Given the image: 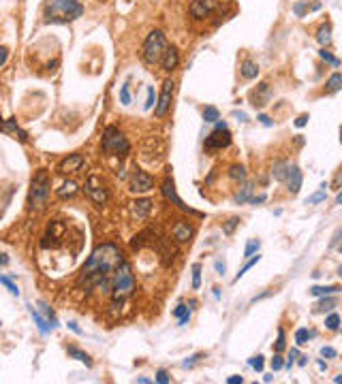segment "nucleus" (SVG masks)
Wrapping results in <instances>:
<instances>
[{
    "label": "nucleus",
    "instance_id": "obj_37",
    "mask_svg": "<svg viewBox=\"0 0 342 384\" xmlns=\"http://www.w3.org/2000/svg\"><path fill=\"white\" fill-rule=\"evenodd\" d=\"M201 286V265L199 263H195L192 265V288H199Z\"/></svg>",
    "mask_w": 342,
    "mask_h": 384
},
{
    "label": "nucleus",
    "instance_id": "obj_40",
    "mask_svg": "<svg viewBox=\"0 0 342 384\" xmlns=\"http://www.w3.org/2000/svg\"><path fill=\"white\" fill-rule=\"evenodd\" d=\"M0 284H2V286H7V290H9L11 295H15V297L19 295V288L13 284V280H11V278H4V275H0Z\"/></svg>",
    "mask_w": 342,
    "mask_h": 384
},
{
    "label": "nucleus",
    "instance_id": "obj_30",
    "mask_svg": "<svg viewBox=\"0 0 342 384\" xmlns=\"http://www.w3.org/2000/svg\"><path fill=\"white\" fill-rule=\"evenodd\" d=\"M229 177H231L233 182H244L246 180L244 165H231V167H229Z\"/></svg>",
    "mask_w": 342,
    "mask_h": 384
},
{
    "label": "nucleus",
    "instance_id": "obj_10",
    "mask_svg": "<svg viewBox=\"0 0 342 384\" xmlns=\"http://www.w3.org/2000/svg\"><path fill=\"white\" fill-rule=\"evenodd\" d=\"M84 192L88 194L90 199L96 203V205H103L105 201H107V188L103 186V184L99 182V177H94V175H90L88 180H86V184H84Z\"/></svg>",
    "mask_w": 342,
    "mask_h": 384
},
{
    "label": "nucleus",
    "instance_id": "obj_47",
    "mask_svg": "<svg viewBox=\"0 0 342 384\" xmlns=\"http://www.w3.org/2000/svg\"><path fill=\"white\" fill-rule=\"evenodd\" d=\"M156 105V94H154V88H148V100H146V109H152Z\"/></svg>",
    "mask_w": 342,
    "mask_h": 384
},
{
    "label": "nucleus",
    "instance_id": "obj_26",
    "mask_svg": "<svg viewBox=\"0 0 342 384\" xmlns=\"http://www.w3.org/2000/svg\"><path fill=\"white\" fill-rule=\"evenodd\" d=\"M173 316L178 318L180 327H184V324H188V320H190V312H188V305L180 303V305H178V307H175V310H173Z\"/></svg>",
    "mask_w": 342,
    "mask_h": 384
},
{
    "label": "nucleus",
    "instance_id": "obj_1",
    "mask_svg": "<svg viewBox=\"0 0 342 384\" xmlns=\"http://www.w3.org/2000/svg\"><path fill=\"white\" fill-rule=\"evenodd\" d=\"M122 261L124 256L116 243H103V246L94 248L82 269L79 284H86V288L90 290H109L114 269Z\"/></svg>",
    "mask_w": 342,
    "mask_h": 384
},
{
    "label": "nucleus",
    "instance_id": "obj_60",
    "mask_svg": "<svg viewBox=\"0 0 342 384\" xmlns=\"http://www.w3.org/2000/svg\"><path fill=\"white\" fill-rule=\"evenodd\" d=\"M0 265H2V267H4V265H9V256L4 252H0Z\"/></svg>",
    "mask_w": 342,
    "mask_h": 384
},
{
    "label": "nucleus",
    "instance_id": "obj_53",
    "mask_svg": "<svg viewBox=\"0 0 342 384\" xmlns=\"http://www.w3.org/2000/svg\"><path fill=\"white\" fill-rule=\"evenodd\" d=\"M306 124H308V116H306V113H304V116H299L297 120H295V126H297V128L306 126Z\"/></svg>",
    "mask_w": 342,
    "mask_h": 384
},
{
    "label": "nucleus",
    "instance_id": "obj_32",
    "mask_svg": "<svg viewBox=\"0 0 342 384\" xmlns=\"http://www.w3.org/2000/svg\"><path fill=\"white\" fill-rule=\"evenodd\" d=\"M39 307L43 310V314H45V318H47V322L51 324V329H56L58 327V318H56V314H53V310L45 303V301H39Z\"/></svg>",
    "mask_w": 342,
    "mask_h": 384
},
{
    "label": "nucleus",
    "instance_id": "obj_28",
    "mask_svg": "<svg viewBox=\"0 0 342 384\" xmlns=\"http://www.w3.org/2000/svg\"><path fill=\"white\" fill-rule=\"evenodd\" d=\"M340 88H342V75L340 73H334L327 79V83H325V90H327L329 94H334V92H338Z\"/></svg>",
    "mask_w": 342,
    "mask_h": 384
},
{
    "label": "nucleus",
    "instance_id": "obj_45",
    "mask_svg": "<svg viewBox=\"0 0 342 384\" xmlns=\"http://www.w3.org/2000/svg\"><path fill=\"white\" fill-rule=\"evenodd\" d=\"M282 367H285V361H282L280 352H276V354H274V359H272V369L278 371V369H282Z\"/></svg>",
    "mask_w": 342,
    "mask_h": 384
},
{
    "label": "nucleus",
    "instance_id": "obj_59",
    "mask_svg": "<svg viewBox=\"0 0 342 384\" xmlns=\"http://www.w3.org/2000/svg\"><path fill=\"white\" fill-rule=\"evenodd\" d=\"M297 359H299V361H297V365H299V367H304V365L308 363V356H304V354H297Z\"/></svg>",
    "mask_w": 342,
    "mask_h": 384
},
{
    "label": "nucleus",
    "instance_id": "obj_46",
    "mask_svg": "<svg viewBox=\"0 0 342 384\" xmlns=\"http://www.w3.org/2000/svg\"><path fill=\"white\" fill-rule=\"evenodd\" d=\"M336 350L331 348V346H323V348H321V356H323V359H336Z\"/></svg>",
    "mask_w": 342,
    "mask_h": 384
},
{
    "label": "nucleus",
    "instance_id": "obj_21",
    "mask_svg": "<svg viewBox=\"0 0 342 384\" xmlns=\"http://www.w3.org/2000/svg\"><path fill=\"white\" fill-rule=\"evenodd\" d=\"M239 73H242L244 79H255L256 75H259V67H256L253 60H244L242 62V68H239Z\"/></svg>",
    "mask_w": 342,
    "mask_h": 384
},
{
    "label": "nucleus",
    "instance_id": "obj_33",
    "mask_svg": "<svg viewBox=\"0 0 342 384\" xmlns=\"http://www.w3.org/2000/svg\"><path fill=\"white\" fill-rule=\"evenodd\" d=\"M312 331H308V329H297L295 331V344L297 346H304V344H308V339L312 337Z\"/></svg>",
    "mask_w": 342,
    "mask_h": 384
},
{
    "label": "nucleus",
    "instance_id": "obj_13",
    "mask_svg": "<svg viewBox=\"0 0 342 384\" xmlns=\"http://www.w3.org/2000/svg\"><path fill=\"white\" fill-rule=\"evenodd\" d=\"M82 167H84V156L82 154H71L64 160H60L58 173H60V175H68V173H77Z\"/></svg>",
    "mask_w": 342,
    "mask_h": 384
},
{
    "label": "nucleus",
    "instance_id": "obj_54",
    "mask_svg": "<svg viewBox=\"0 0 342 384\" xmlns=\"http://www.w3.org/2000/svg\"><path fill=\"white\" fill-rule=\"evenodd\" d=\"M242 382H244L242 376H229L227 378V384H242Z\"/></svg>",
    "mask_w": 342,
    "mask_h": 384
},
{
    "label": "nucleus",
    "instance_id": "obj_29",
    "mask_svg": "<svg viewBox=\"0 0 342 384\" xmlns=\"http://www.w3.org/2000/svg\"><path fill=\"white\" fill-rule=\"evenodd\" d=\"M250 194H253V184H244L242 190H239V192L233 197V201L238 203V205H242V203H246V201L250 199Z\"/></svg>",
    "mask_w": 342,
    "mask_h": 384
},
{
    "label": "nucleus",
    "instance_id": "obj_51",
    "mask_svg": "<svg viewBox=\"0 0 342 384\" xmlns=\"http://www.w3.org/2000/svg\"><path fill=\"white\" fill-rule=\"evenodd\" d=\"M265 201H267L265 194H259V197H250L248 199V203H253V205H261V203H265Z\"/></svg>",
    "mask_w": 342,
    "mask_h": 384
},
{
    "label": "nucleus",
    "instance_id": "obj_48",
    "mask_svg": "<svg viewBox=\"0 0 342 384\" xmlns=\"http://www.w3.org/2000/svg\"><path fill=\"white\" fill-rule=\"evenodd\" d=\"M171 380V378H169V374H167V369H158L156 371V382L158 384H167Z\"/></svg>",
    "mask_w": 342,
    "mask_h": 384
},
{
    "label": "nucleus",
    "instance_id": "obj_2",
    "mask_svg": "<svg viewBox=\"0 0 342 384\" xmlns=\"http://www.w3.org/2000/svg\"><path fill=\"white\" fill-rule=\"evenodd\" d=\"M84 15V4L79 0H47L45 21L47 24H68Z\"/></svg>",
    "mask_w": 342,
    "mask_h": 384
},
{
    "label": "nucleus",
    "instance_id": "obj_41",
    "mask_svg": "<svg viewBox=\"0 0 342 384\" xmlns=\"http://www.w3.org/2000/svg\"><path fill=\"white\" fill-rule=\"evenodd\" d=\"M120 102L122 105H131V85L124 83L120 88Z\"/></svg>",
    "mask_w": 342,
    "mask_h": 384
},
{
    "label": "nucleus",
    "instance_id": "obj_19",
    "mask_svg": "<svg viewBox=\"0 0 342 384\" xmlns=\"http://www.w3.org/2000/svg\"><path fill=\"white\" fill-rule=\"evenodd\" d=\"M67 352H68V356H73V359H77V361H82V363H86V367H92V359H90V354L84 352V350H79L77 346H68Z\"/></svg>",
    "mask_w": 342,
    "mask_h": 384
},
{
    "label": "nucleus",
    "instance_id": "obj_24",
    "mask_svg": "<svg viewBox=\"0 0 342 384\" xmlns=\"http://www.w3.org/2000/svg\"><path fill=\"white\" fill-rule=\"evenodd\" d=\"M340 293V286H312L310 295L312 297H325V295H336Z\"/></svg>",
    "mask_w": 342,
    "mask_h": 384
},
{
    "label": "nucleus",
    "instance_id": "obj_12",
    "mask_svg": "<svg viewBox=\"0 0 342 384\" xmlns=\"http://www.w3.org/2000/svg\"><path fill=\"white\" fill-rule=\"evenodd\" d=\"M218 7V0H192L190 2V15L195 19H205L212 15Z\"/></svg>",
    "mask_w": 342,
    "mask_h": 384
},
{
    "label": "nucleus",
    "instance_id": "obj_44",
    "mask_svg": "<svg viewBox=\"0 0 342 384\" xmlns=\"http://www.w3.org/2000/svg\"><path fill=\"white\" fill-rule=\"evenodd\" d=\"M248 365L253 367V369L261 371V369H263V356H261V354H256V356H253V359H248Z\"/></svg>",
    "mask_w": 342,
    "mask_h": 384
},
{
    "label": "nucleus",
    "instance_id": "obj_7",
    "mask_svg": "<svg viewBox=\"0 0 342 384\" xmlns=\"http://www.w3.org/2000/svg\"><path fill=\"white\" fill-rule=\"evenodd\" d=\"M160 192H163V197L167 199L169 203H173L178 209H182V212L192 214V216H203L201 212H197V209L188 207V205H186V203L178 197V192H175V184H173V180H171V177H165V180H163V184H160Z\"/></svg>",
    "mask_w": 342,
    "mask_h": 384
},
{
    "label": "nucleus",
    "instance_id": "obj_25",
    "mask_svg": "<svg viewBox=\"0 0 342 384\" xmlns=\"http://www.w3.org/2000/svg\"><path fill=\"white\" fill-rule=\"evenodd\" d=\"M287 169H289V162H285V160H278V162H274V167H272V175H274V180H278V182H285Z\"/></svg>",
    "mask_w": 342,
    "mask_h": 384
},
{
    "label": "nucleus",
    "instance_id": "obj_4",
    "mask_svg": "<svg viewBox=\"0 0 342 384\" xmlns=\"http://www.w3.org/2000/svg\"><path fill=\"white\" fill-rule=\"evenodd\" d=\"M101 150L107 156H126L131 152V143L116 126H107L103 131V139H101Z\"/></svg>",
    "mask_w": 342,
    "mask_h": 384
},
{
    "label": "nucleus",
    "instance_id": "obj_23",
    "mask_svg": "<svg viewBox=\"0 0 342 384\" xmlns=\"http://www.w3.org/2000/svg\"><path fill=\"white\" fill-rule=\"evenodd\" d=\"M336 305H338V299H334L331 295H325L323 299L314 305V312H329V310H334Z\"/></svg>",
    "mask_w": 342,
    "mask_h": 384
},
{
    "label": "nucleus",
    "instance_id": "obj_50",
    "mask_svg": "<svg viewBox=\"0 0 342 384\" xmlns=\"http://www.w3.org/2000/svg\"><path fill=\"white\" fill-rule=\"evenodd\" d=\"M201 356H203L201 352H197V354H192V356H188V359H186V361H184V363H182V365H184V367H192V365H195V363H197V361H199V359H201Z\"/></svg>",
    "mask_w": 342,
    "mask_h": 384
},
{
    "label": "nucleus",
    "instance_id": "obj_20",
    "mask_svg": "<svg viewBox=\"0 0 342 384\" xmlns=\"http://www.w3.org/2000/svg\"><path fill=\"white\" fill-rule=\"evenodd\" d=\"M28 310H30V314H32V318H34V322H36V327H39V331H41L43 335L50 333V331H51V324L47 322V318H43L41 314L34 310V307H28Z\"/></svg>",
    "mask_w": 342,
    "mask_h": 384
},
{
    "label": "nucleus",
    "instance_id": "obj_55",
    "mask_svg": "<svg viewBox=\"0 0 342 384\" xmlns=\"http://www.w3.org/2000/svg\"><path fill=\"white\" fill-rule=\"evenodd\" d=\"M216 271H218V275H224V271H227V265H224L222 261H216Z\"/></svg>",
    "mask_w": 342,
    "mask_h": 384
},
{
    "label": "nucleus",
    "instance_id": "obj_36",
    "mask_svg": "<svg viewBox=\"0 0 342 384\" xmlns=\"http://www.w3.org/2000/svg\"><path fill=\"white\" fill-rule=\"evenodd\" d=\"M203 120L205 122H216V120H221V113H218V109L216 107H205V109H203Z\"/></svg>",
    "mask_w": 342,
    "mask_h": 384
},
{
    "label": "nucleus",
    "instance_id": "obj_17",
    "mask_svg": "<svg viewBox=\"0 0 342 384\" xmlns=\"http://www.w3.org/2000/svg\"><path fill=\"white\" fill-rule=\"evenodd\" d=\"M152 212V201L150 199H139V201L133 203V214L137 216V218H148V214Z\"/></svg>",
    "mask_w": 342,
    "mask_h": 384
},
{
    "label": "nucleus",
    "instance_id": "obj_39",
    "mask_svg": "<svg viewBox=\"0 0 342 384\" xmlns=\"http://www.w3.org/2000/svg\"><path fill=\"white\" fill-rule=\"evenodd\" d=\"M319 56H321V58H323V60H325V62H329V64H331V67H336V68H338V67H340V60H338V58H334V56H331V53H329L327 50H325V47H321V51H319Z\"/></svg>",
    "mask_w": 342,
    "mask_h": 384
},
{
    "label": "nucleus",
    "instance_id": "obj_49",
    "mask_svg": "<svg viewBox=\"0 0 342 384\" xmlns=\"http://www.w3.org/2000/svg\"><path fill=\"white\" fill-rule=\"evenodd\" d=\"M293 11H295L297 17H304V15H306V2H295V7H293Z\"/></svg>",
    "mask_w": 342,
    "mask_h": 384
},
{
    "label": "nucleus",
    "instance_id": "obj_58",
    "mask_svg": "<svg viewBox=\"0 0 342 384\" xmlns=\"http://www.w3.org/2000/svg\"><path fill=\"white\" fill-rule=\"evenodd\" d=\"M340 237H342V231L338 229V231H336V235H334V239H331V248H336V246H338V241H340Z\"/></svg>",
    "mask_w": 342,
    "mask_h": 384
},
{
    "label": "nucleus",
    "instance_id": "obj_52",
    "mask_svg": "<svg viewBox=\"0 0 342 384\" xmlns=\"http://www.w3.org/2000/svg\"><path fill=\"white\" fill-rule=\"evenodd\" d=\"M7 58H9V50L7 47H0V67L7 62Z\"/></svg>",
    "mask_w": 342,
    "mask_h": 384
},
{
    "label": "nucleus",
    "instance_id": "obj_16",
    "mask_svg": "<svg viewBox=\"0 0 342 384\" xmlns=\"http://www.w3.org/2000/svg\"><path fill=\"white\" fill-rule=\"evenodd\" d=\"M192 235H195V229H192L188 222H184V220H178V222H175V226H173V239L178 241V243L190 241Z\"/></svg>",
    "mask_w": 342,
    "mask_h": 384
},
{
    "label": "nucleus",
    "instance_id": "obj_62",
    "mask_svg": "<svg viewBox=\"0 0 342 384\" xmlns=\"http://www.w3.org/2000/svg\"><path fill=\"white\" fill-rule=\"evenodd\" d=\"M137 382H139V384H148V382H150V378H143V376H139V378H137Z\"/></svg>",
    "mask_w": 342,
    "mask_h": 384
},
{
    "label": "nucleus",
    "instance_id": "obj_42",
    "mask_svg": "<svg viewBox=\"0 0 342 384\" xmlns=\"http://www.w3.org/2000/svg\"><path fill=\"white\" fill-rule=\"evenodd\" d=\"M287 348V342H285V331L282 329H278V339L274 344V352H282V350Z\"/></svg>",
    "mask_w": 342,
    "mask_h": 384
},
{
    "label": "nucleus",
    "instance_id": "obj_8",
    "mask_svg": "<svg viewBox=\"0 0 342 384\" xmlns=\"http://www.w3.org/2000/svg\"><path fill=\"white\" fill-rule=\"evenodd\" d=\"M205 150H224V148H229L231 145V133L227 131V126H222V128H214V131L207 134L205 137Z\"/></svg>",
    "mask_w": 342,
    "mask_h": 384
},
{
    "label": "nucleus",
    "instance_id": "obj_18",
    "mask_svg": "<svg viewBox=\"0 0 342 384\" xmlns=\"http://www.w3.org/2000/svg\"><path fill=\"white\" fill-rule=\"evenodd\" d=\"M267 96H270V83H259V88L253 92V105L255 107L265 105Z\"/></svg>",
    "mask_w": 342,
    "mask_h": 384
},
{
    "label": "nucleus",
    "instance_id": "obj_35",
    "mask_svg": "<svg viewBox=\"0 0 342 384\" xmlns=\"http://www.w3.org/2000/svg\"><path fill=\"white\" fill-rule=\"evenodd\" d=\"M259 261H261V256H259V254H256V256H255V254H253V256H250V261H246V263H244V267H242V269H239V273H238V275H235V282H239V278H242V275H244L246 271H248V269H250V267H255V265H256V263H259Z\"/></svg>",
    "mask_w": 342,
    "mask_h": 384
},
{
    "label": "nucleus",
    "instance_id": "obj_11",
    "mask_svg": "<svg viewBox=\"0 0 342 384\" xmlns=\"http://www.w3.org/2000/svg\"><path fill=\"white\" fill-rule=\"evenodd\" d=\"M128 186H131L133 192H148L154 188V177L150 175V173L141 171V169H135L131 175V180H128Z\"/></svg>",
    "mask_w": 342,
    "mask_h": 384
},
{
    "label": "nucleus",
    "instance_id": "obj_15",
    "mask_svg": "<svg viewBox=\"0 0 342 384\" xmlns=\"http://www.w3.org/2000/svg\"><path fill=\"white\" fill-rule=\"evenodd\" d=\"M160 68L163 71H173L175 67L180 64V53H178V50H175L173 45H167V50H165V53H163V58H160Z\"/></svg>",
    "mask_w": 342,
    "mask_h": 384
},
{
    "label": "nucleus",
    "instance_id": "obj_9",
    "mask_svg": "<svg viewBox=\"0 0 342 384\" xmlns=\"http://www.w3.org/2000/svg\"><path fill=\"white\" fill-rule=\"evenodd\" d=\"M173 92H175V83L171 79H165L163 81V90H160V96H158L156 105H154V113H156V117H163L165 113L169 111L171 99H173Z\"/></svg>",
    "mask_w": 342,
    "mask_h": 384
},
{
    "label": "nucleus",
    "instance_id": "obj_14",
    "mask_svg": "<svg viewBox=\"0 0 342 384\" xmlns=\"http://www.w3.org/2000/svg\"><path fill=\"white\" fill-rule=\"evenodd\" d=\"M285 184L291 194H297L299 188H302V171H299L297 165H289L287 175H285Z\"/></svg>",
    "mask_w": 342,
    "mask_h": 384
},
{
    "label": "nucleus",
    "instance_id": "obj_31",
    "mask_svg": "<svg viewBox=\"0 0 342 384\" xmlns=\"http://www.w3.org/2000/svg\"><path fill=\"white\" fill-rule=\"evenodd\" d=\"M325 192H327V182H325V184H321V186H319V190H317V192L312 194V197L308 199V201H306V205H317V203H323V201H325Z\"/></svg>",
    "mask_w": 342,
    "mask_h": 384
},
{
    "label": "nucleus",
    "instance_id": "obj_38",
    "mask_svg": "<svg viewBox=\"0 0 342 384\" xmlns=\"http://www.w3.org/2000/svg\"><path fill=\"white\" fill-rule=\"evenodd\" d=\"M259 248H261V241H259V239H250L248 243H246L244 256H246V258H248V256H253L255 252H259Z\"/></svg>",
    "mask_w": 342,
    "mask_h": 384
},
{
    "label": "nucleus",
    "instance_id": "obj_34",
    "mask_svg": "<svg viewBox=\"0 0 342 384\" xmlns=\"http://www.w3.org/2000/svg\"><path fill=\"white\" fill-rule=\"evenodd\" d=\"M325 327L329 329V331H338L340 329V316L336 312H331L327 318H325Z\"/></svg>",
    "mask_w": 342,
    "mask_h": 384
},
{
    "label": "nucleus",
    "instance_id": "obj_5",
    "mask_svg": "<svg viewBox=\"0 0 342 384\" xmlns=\"http://www.w3.org/2000/svg\"><path fill=\"white\" fill-rule=\"evenodd\" d=\"M50 197V175L45 171H39L32 177L30 192H28V207L30 209H41Z\"/></svg>",
    "mask_w": 342,
    "mask_h": 384
},
{
    "label": "nucleus",
    "instance_id": "obj_63",
    "mask_svg": "<svg viewBox=\"0 0 342 384\" xmlns=\"http://www.w3.org/2000/svg\"><path fill=\"white\" fill-rule=\"evenodd\" d=\"M272 380H274V376H272V374H267V376H263V382H272Z\"/></svg>",
    "mask_w": 342,
    "mask_h": 384
},
{
    "label": "nucleus",
    "instance_id": "obj_3",
    "mask_svg": "<svg viewBox=\"0 0 342 384\" xmlns=\"http://www.w3.org/2000/svg\"><path fill=\"white\" fill-rule=\"evenodd\" d=\"M111 297H114V303H124V299L133 295L135 290V273H133V267L126 261H122L118 267L114 269V275H111Z\"/></svg>",
    "mask_w": 342,
    "mask_h": 384
},
{
    "label": "nucleus",
    "instance_id": "obj_27",
    "mask_svg": "<svg viewBox=\"0 0 342 384\" xmlns=\"http://www.w3.org/2000/svg\"><path fill=\"white\" fill-rule=\"evenodd\" d=\"M75 192H77V184H75V182H71V180H68V182H64L62 186L58 188V197H60V199L73 197Z\"/></svg>",
    "mask_w": 342,
    "mask_h": 384
},
{
    "label": "nucleus",
    "instance_id": "obj_6",
    "mask_svg": "<svg viewBox=\"0 0 342 384\" xmlns=\"http://www.w3.org/2000/svg\"><path fill=\"white\" fill-rule=\"evenodd\" d=\"M165 50H167V39L160 30H152L148 34L146 43H143V50H141V56L143 60L148 64H158L160 58H163Z\"/></svg>",
    "mask_w": 342,
    "mask_h": 384
},
{
    "label": "nucleus",
    "instance_id": "obj_22",
    "mask_svg": "<svg viewBox=\"0 0 342 384\" xmlns=\"http://www.w3.org/2000/svg\"><path fill=\"white\" fill-rule=\"evenodd\" d=\"M317 41H319L321 47H329V43H331V26H329V24H323V26L319 28V32H317Z\"/></svg>",
    "mask_w": 342,
    "mask_h": 384
},
{
    "label": "nucleus",
    "instance_id": "obj_43",
    "mask_svg": "<svg viewBox=\"0 0 342 384\" xmlns=\"http://www.w3.org/2000/svg\"><path fill=\"white\" fill-rule=\"evenodd\" d=\"M238 224H239V218H229L227 222H224V226H222V233H224V235H231Z\"/></svg>",
    "mask_w": 342,
    "mask_h": 384
},
{
    "label": "nucleus",
    "instance_id": "obj_57",
    "mask_svg": "<svg viewBox=\"0 0 342 384\" xmlns=\"http://www.w3.org/2000/svg\"><path fill=\"white\" fill-rule=\"evenodd\" d=\"M68 329H71L73 333H77V335H82V333H84L82 329H79V324H77V322H68Z\"/></svg>",
    "mask_w": 342,
    "mask_h": 384
},
{
    "label": "nucleus",
    "instance_id": "obj_56",
    "mask_svg": "<svg viewBox=\"0 0 342 384\" xmlns=\"http://www.w3.org/2000/svg\"><path fill=\"white\" fill-rule=\"evenodd\" d=\"M256 120H259L261 124H263V126H272V124H274V122H272V120H270V117H267V116H263V113H261V116L256 117Z\"/></svg>",
    "mask_w": 342,
    "mask_h": 384
},
{
    "label": "nucleus",
    "instance_id": "obj_61",
    "mask_svg": "<svg viewBox=\"0 0 342 384\" xmlns=\"http://www.w3.org/2000/svg\"><path fill=\"white\" fill-rule=\"evenodd\" d=\"M317 365H319V369H321V371H325V369H327V363H325V361H319Z\"/></svg>",
    "mask_w": 342,
    "mask_h": 384
}]
</instances>
